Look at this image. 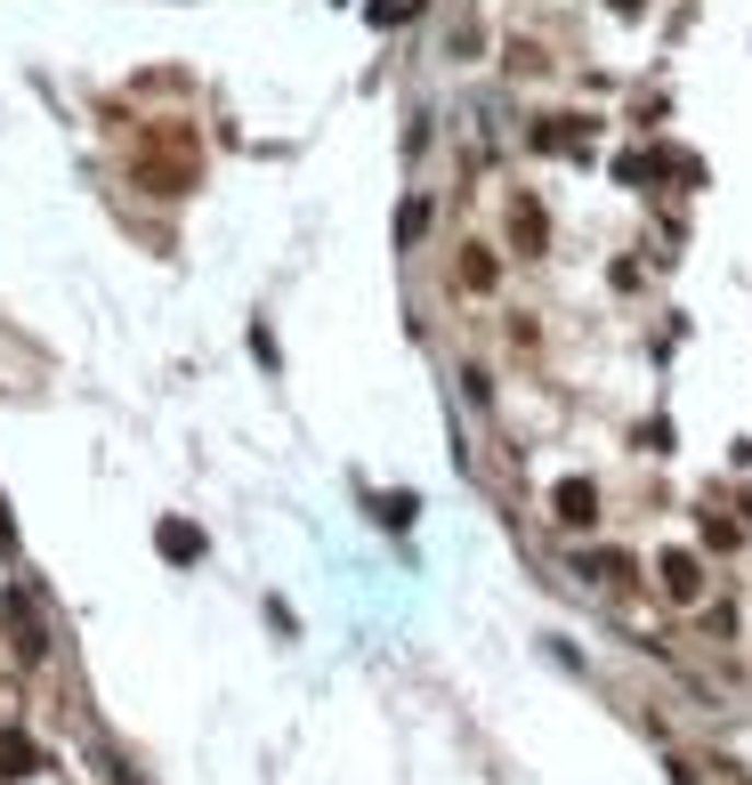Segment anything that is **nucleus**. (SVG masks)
I'll return each instance as SVG.
<instances>
[{"instance_id": "3", "label": "nucleus", "mask_w": 752, "mask_h": 785, "mask_svg": "<svg viewBox=\"0 0 752 785\" xmlns=\"http://www.w3.org/2000/svg\"><path fill=\"white\" fill-rule=\"evenodd\" d=\"M162 559H203V534L171 519V527H162Z\"/></svg>"}, {"instance_id": "1", "label": "nucleus", "mask_w": 752, "mask_h": 785, "mask_svg": "<svg viewBox=\"0 0 752 785\" xmlns=\"http://www.w3.org/2000/svg\"><path fill=\"white\" fill-rule=\"evenodd\" d=\"M591 519H599V486L567 478V486H558V527H591Z\"/></svg>"}, {"instance_id": "2", "label": "nucleus", "mask_w": 752, "mask_h": 785, "mask_svg": "<svg viewBox=\"0 0 752 785\" xmlns=\"http://www.w3.org/2000/svg\"><path fill=\"white\" fill-rule=\"evenodd\" d=\"M656 575H663V591H672V599H696V591H704V567L687 559V551H672V559H663Z\"/></svg>"}]
</instances>
